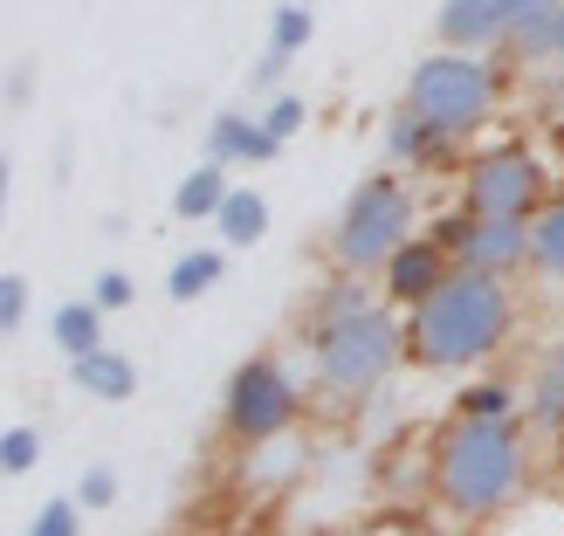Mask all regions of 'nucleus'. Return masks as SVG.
<instances>
[{
  "label": "nucleus",
  "mask_w": 564,
  "mask_h": 536,
  "mask_svg": "<svg viewBox=\"0 0 564 536\" xmlns=\"http://www.w3.org/2000/svg\"><path fill=\"white\" fill-rule=\"evenodd\" d=\"M282 63H290V55H282V48L269 42V48H262V63H256V83H262V90H269V83L282 76Z\"/></svg>",
  "instance_id": "cd10ccee"
},
{
  "label": "nucleus",
  "mask_w": 564,
  "mask_h": 536,
  "mask_svg": "<svg viewBox=\"0 0 564 536\" xmlns=\"http://www.w3.org/2000/svg\"><path fill=\"white\" fill-rule=\"evenodd\" d=\"M35 461H42V434L35 427H8V434H0V468H8V474H28Z\"/></svg>",
  "instance_id": "412c9836"
},
{
  "label": "nucleus",
  "mask_w": 564,
  "mask_h": 536,
  "mask_svg": "<svg viewBox=\"0 0 564 536\" xmlns=\"http://www.w3.org/2000/svg\"><path fill=\"white\" fill-rule=\"evenodd\" d=\"M406 241H413V193H406V179H392V173L365 179L345 200L337 234H330V248H337L345 269H386Z\"/></svg>",
  "instance_id": "20e7f679"
},
{
  "label": "nucleus",
  "mask_w": 564,
  "mask_h": 536,
  "mask_svg": "<svg viewBox=\"0 0 564 536\" xmlns=\"http://www.w3.org/2000/svg\"><path fill=\"white\" fill-rule=\"evenodd\" d=\"M275 152V138L262 118H241V110H220V118L207 124V158L220 165H262Z\"/></svg>",
  "instance_id": "9b49d317"
},
{
  "label": "nucleus",
  "mask_w": 564,
  "mask_h": 536,
  "mask_svg": "<svg viewBox=\"0 0 564 536\" xmlns=\"http://www.w3.org/2000/svg\"><path fill=\"white\" fill-rule=\"evenodd\" d=\"M406 110H420V118L441 124L447 138H462L496 110V76H489V63H475L468 48H441L406 76Z\"/></svg>",
  "instance_id": "39448f33"
},
{
  "label": "nucleus",
  "mask_w": 564,
  "mask_h": 536,
  "mask_svg": "<svg viewBox=\"0 0 564 536\" xmlns=\"http://www.w3.org/2000/svg\"><path fill=\"white\" fill-rule=\"evenodd\" d=\"M502 337H510V289L489 269H455L406 317V351L434 372H462V364L489 358Z\"/></svg>",
  "instance_id": "f257e3e1"
},
{
  "label": "nucleus",
  "mask_w": 564,
  "mask_h": 536,
  "mask_svg": "<svg viewBox=\"0 0 564 536\" xmlns=\"http://www.w3.org/2000/svg\"><path fill=\"white\" fill-rule=\"evenodd\" d=\"M214 228H220V241H228V248H256L269 234V200H262V193H248V186H235L228 200H220Z\"/></svg>",
  "instance_id": "dca6fc26"
},
{
  "label": "nucleus",
  "mask_w": 564,
  "mask_h": 536,
  "mask_svg": "<svg viewBox=\"0 0 564 536\" xmlns=\"http://www.w3.org/2000/svg\"><path fill=\"white\" fill-rule=\"evenodd\" d=\"M310 351H317V379L330 392H372L392 364H400L406 351V330L386 317L379 303H365V296H337L324 303V317L317 330H310Z\"/></svg>",
  "instance_id": "7ed1b4c3"
},
{
  "label": "nucleus",
  "mask_w": 564,
  "mask_h": 536,
  "mask_svg": "<svg viewBox=\"0 0 564 536\" xmlns=\"http://www.w3.org/2000/svg\"><path fill=\"white\" fill-rule=\"evenodd\" d=\"M220 419H228L235 440H256V447H269L275 434H290V419H296V385H290V372H282L275 358H248L241 372L228 379Z\"/></svg>",
  "instance_id": "423d86ee"
},
{
  "label": "nucleus",
  "mask_w": 564,
  "mask_h": 536,
  "mask_svg": "<svg viewBox=\"0 0 564 536\" xmlns=\"http://www.w3.org/2000/svg\"><path fill=\"white\" fill-rule=\"evenodd\" d=\"M434 489L455 516H496L523 489V440L510 419L462 413L434 447Z\"/></svg>",
  "instance_id": "f03ea898"
},
{
  "label": "nucleus",
  "mask_w": 564,
  "mask_h": 536,
  "mask_svg": "<svg viewBox=\"0 0 564 536\" xmlns=\"http://www.w3.org/2000/svg\"><path fill=\"white\" fill-rule=\"evenodd\" d=\"M530 241H538V248H530V262H538L544 275H564V193L544 200V214L530 220Z\"/></svg>",
  "instance_id": "a211bd4d"
},
{
  "label": "nucleus",
  "mask_w": 564,
  "mask_h": 536,
  "mask_svg": "<svg viewBox=\"0 0 564 536\" xmlns=\"http://www.w3.org/2000/svg\"><path fill=\"white\" fill-rule=\"evenodd\" d=\"M262 124H269V138H275V145H290V138L303 131V97H290V90H282V97L262 110Z\"/></svg>",
  "instance_id": "5701e85b"
},
{
  "label": "nucleus",
  "mask_w": 564,
  "mask_h": 536,
  "mask_svg": "<svg viewBox=\"0 0 564 536\" xmlns=\"http://www.w3.org/2000/svg\"><path fill=\"white\" fill-rule=\"evenodd\" d=\"M76 364V385L83 392H90V400H110V406H118V400H131V392H138V364L131 358H118V351H83V358H69Z\"/></svg>",
  "instance_id": "f8f14e48"
},
{
  "label": "nucleus",
  "mask_w": 564,
  "mask_h": 536,
  "mask_svg": "<svg viewBox=\"0 0 564 536\" xmlns=\"http://www.w3.org/2000/svg\"><path fill=\"white\" fill-rule=\"evenodd\" d=\"M557 0H441V42L447 48H482V42H510L523 21L551 14Z\"/></svg>",
  "instance_id": "6e6552de"
},
{
  "label": "nucleus",
  "mask_w": 564,
  "mask_h": 536,
  "mask_svg": "<svg viewBox=\"0 0 564 536\" xmlns=\"http://www.w3.org/2000/svg\"><path fill=\"white\" fill-rule=\"evenodd\" d=\"M468 214H496V220H530L544 214V165L523 145H496L468 165Z\"/></svg>",
  "instance_id": "0eeeda50"
},
{
  "label": "nucleus",
  "mask_w": 564,
  "mask_h": 536,
  "mask_svg": "<svg viewBox=\"0 0 564 536\" xmlns=\"http://www.w3.org/2000/svg\"><path fill=\"white\" fill-rule=\"evenodd\" d=\"M462 413H482V419H510V392H502V385H475Z\"/></svg>",
  "instance_id": "bb28decb"
},
{
  "label": "nucleus",
  "mask_w": 564,
  "mask_h": 536,
  "mask_svg": "<svg viewBox=\"0 0 564 536\" xmlns=\"http://www.w3.org/2000/svg\"><path fill=\"white\" fill-rule=\"evenodd\" d=\"M21 317H28V282L8 275L0 282V330H21Z\"/></svg>",
  "instance_id": "a878e982"
},
{
  "label": "nucleus",
  "mask_w": 564,
  "mask_h": 536,
  "mask_svg": "<svg viewBox=\"0 0 564 536\" xmlns=\"http://www.w3.org/2000/svg\"><path fill=\"white\" fill-rule=\"evenodd\" d=\"M28 536H83V502H42V516L28 523Z\"/></svg>",
  "instance_id": "4be33fe9"
},
{
  "label": "nucleus",
  "mask_w": 564,
  "mask_h": 536,
  "mask_svg": "<svg viewBox=\"0 0 564 536\" xmlns=\"http://www.w3.org/2000/svg\"><path fill=\"white\" fill-rule=\"evenodd\" d=\"M551 55H557V63H564V0H557V48H551Z\"/></svg>",
  "instance_id": "c85d7f7f"
},
{
  "label": "nucleus",
  "mask_w": 564,
  "mask_h": 536,
  "mask_svg": "<svg viewBox=\"0 0 564 536\" xmlns=\"http://www.w3.org/2000/svg\"><path fill=\"white\" fill-rule=\"evenodd\" d=\"M310 0H275V21H269V42L282 48V55H296L303 42H310Z\"/></svg>",
  "instance_id": "6ab92c4d"
},
{
  "label": "nucleus",
  "mask_w": 564,
  "mask_h": 536,
  "mask_svg": "<svg viewBox=\"0 0 564 536\" xmlns=\"http://www.w3.org/2000/svg\"><path fill=\"white\" fill-rule=\"evenodd\" d=\"M462 269H489V275H510L517 262H530V220H496V214H468L455 234H447Z\"/></svg>",
  "instance_id": "1a4fd4ad"
},
{
  "label": "nucleus",
  "mask_w": 564,
  "mask_h": 536,
  "mask_svg": "<svg viewBox=\"0 0 564 536\" xmlns=\"http://www.w3.org/2000/svg\"><path fill=\"white\" fill-rule=\"evenodd\" d=\"M76 502H83V510H110V502H118V474L90 468V474H83V489H76Z\"/></svg>",
  "instance_id": "393cba45"
},
{
  "label": "nucleus",
  "mask_w": 564,
  "mask_h": 536,
  "mask_svg": "<svg viewBox=\"0 0 564 536\" xmlns=\"http://www.w3.org/2000/svg\"><path fill=\"white\" fill-rule=\"evenodd\" d=\"M447 152V131L427 124L420 110H400V118L386 124V158L392 165H420V158H441Z\"/></svg>",
  "instance_id": "4468645a"
},
{
  "label": "nucleus",
  "mask_w": 564,
  "mask_h": 536,
  "mask_svg": "<svg viewBox=\"0 0 564 536\" xmlns=\"http://www.w3.org/2000/svg\"><path fill=\"white\" fill-rule=\"evenodd\" d=\"M228 193H235V186H228V165H220V158H207V165H193V173L180 179V193H173V214H180V220H214Z\"/></svg>",
  "instance_id": "ddd939ff"
},
{
  "label": "nucleus",
  "mask_w": 564,
  "mask_h": 536,
  "mask_svg": "<svg viewBox=\"0 0 564 536\" xmlns=\"http://www.w3.org/2000/svg\"><path fill=\"white\" fill-rule=\"evenodd\" d=\"M530 406H538V419H564V344L544 358V372H538V400H530Z\"/></svg>",
  "instance_id": "aec40b11"
},
{
  "label": "nucleus",
  "mask_w": 564,
  "mask_h": 536,
  "mask_svg": "<svg viewBox=\"0 0 564 536\" xmlns=\"http://www.w3.org/2000/svg\"><path fill=\"white\" fill-rule=\"evenodd\" d=\"M455 269H462V262H455V248H441V241H420V234H413V241H406V248H400V255H392L379 275H386V296L413 309V303H427V296H434Z\"/></svg>",
  "instance_id": "9d476101"
},
{
  "label": "nucleus",
  "mask_w": 564,
  "mask_h": 536,
  "mask_svg": "<svg viewBox=\"0 0 564 536\" xmlns=\"http://www.w3.org/2000/svg\"><path fill=\"white\" fill-rule=\"evenodd\" d=\"M220 275H228L220 248H193V255H180V262H173V275H165V296H173V303H193V296L220 289Z\"/></svg>",
  "instance_id": "f3484780"
},
{
  "label": "nucleus",
  "mask_w": 564,
  "mask_h": 536,
  "mask_svg": "<svg viewBox=\"0 0 564 536\" xmlns=\"http://www.w3.org/2000/svg\"><path fill=\"white\" fill-rule=\"evenodd\" d=\"M90 296H97L104 309H131V296H138V282H131L124 269H104V275L90 282Z\"/></svg>",
  "instance_id": "b1692460"
},
{
  "label": "nucleus",
  "mask_w": 564,
  "mask_h": 536,
  "mask_svg": "<svg viewBox=\"0 0 564 536\" xmlns=\"http://www.w3.org/2000/svg\"><path fill=\"white\" fill-rule=\"evenodd\" d=\"M48 337H55V351L63 358H83V351H97L104 344V303L90 296V303H63L48 317Z\"/></svg>",
  "instance_id": "2eb2a0df"
}]
</instances>
